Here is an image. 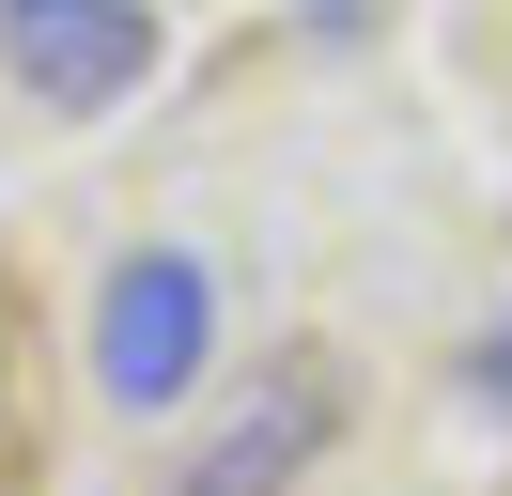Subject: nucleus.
<instances>
[{"label": "nucleus", "instance_id": "obj_1", "mask_svg": "<svg viewBox=\"0 0 512 496\" xmlns=\"http://www.w3.org/2000/svg\"><path fill=\"white\" fill-rule=\"evenodd\" d=\"M202 326H218V295H202L187 248H140L125 279L94 295V388L125 403V419H156V403L202 388Z\"/></svg>", "mask_w": 512, "mask_h": 496}, {"label": "nucleus", "instance_id": "obj_2", "mask_svg": "<svg viewBox=\"0 0 512 496\" xmlns=\"http://www.w3.org/2000/svg\"><path fill=\"white\" fill-rule=\"evenodd\" d=\"M0 62H16V93H47V109H125L140 78H156V16L140 0H0Z\"/></svg>", "mask_w": 512, "mask_h": 496}, {"label": "nucleus", "instance_id": "obj_3", "mask_svg": "<svg viewBox=\"0 0 512 496\" xmlns=\"http://www.w3.org/2000/svg\"><path fill=\"white\" fill-rule=\"evenodd\" d=\"M326 434H342V372H326V357H280V372H264V388L233 403L187 465H171V496H280Z\"/></svg>", "mask_w": 512, "mask_h": 496}]
</instances>
